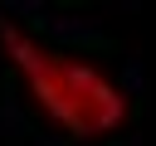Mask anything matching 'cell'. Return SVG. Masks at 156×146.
<instances>
[{
  "mask_svg": "<svg viewBox=\"0 0 156 146\" xmlns=\"http://www.w3.org/2000/svg\"><path fill=\"white\" fill-rule=\"evenodd\" d=\"M0 44H5V58L20 73L29 102L58 131H68L78 141H98V136H112L127 122L132 102L98 63L58 54V49L39 44L34 34H24L15 24H0Z\"/></svg>",
  "mask_w": 156,
  "mask_h": 146,
  "instance_id": "cell-1",
  "label": "cell"
}]
</instances>
